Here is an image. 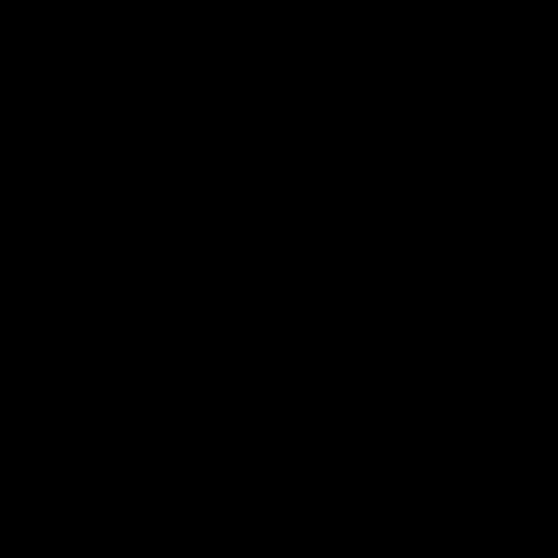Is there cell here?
Here are the masks:
<instances>
[]
</instances>
